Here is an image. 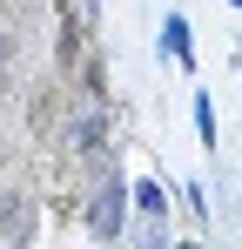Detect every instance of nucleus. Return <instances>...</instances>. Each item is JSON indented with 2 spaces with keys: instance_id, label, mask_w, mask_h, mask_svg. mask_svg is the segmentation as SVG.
I'll return each mask as SVG.
<instances>
[{
  "instance_id": "obj_1",
  "label": "nucleus",
  "mask_w": 242,
  "mask_h": 249,
  "mask_svg": "<svg viewBox=\"0 0 242 249\" xmlns=\"http://www.w3.org/2000/svg\"><path fill=\"white\" fill-rule=\"evenodd\" d=\"M87 222H94L101 236H115V229H121V189H115V182L101 189V202H94V215H87Z\"/></svg>"
},
{
  "instance_id": "obj_2",
  "label": "nucleus",
  "mask_w": 242,
  "mask_h": 249,
  "mask_svg": "<svg viewBox=\"0 0 242 249\" xmlns=\"http://www.w3.org/2000/svg\"><path fill=\"white\" fill-rule=\"evenodd\" d=\"M0 229H7V236H20V229H27V215H20V202H14V196L0 202Z\"/></svg>"
}]
</instances>
